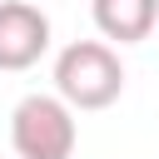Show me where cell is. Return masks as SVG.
<instances>
[{"label": "cell", "mask_w": 159, "mask_h": 159, "mask_svg": "<svg viewBox=\"0 0 159 159\" xmlns=\"http://www.w3.org/2000/svg\"><path fill=\"white\" fill-rule=\"evenodd\" d=\"M55 94L70 109H109L124 94V65L104 40H75L55 60Z\"/></svg>", "instance_id": "cell-1"}, {"label": "cell", "mask_w": 159, "mask_h": 159, "mask_svg": "<svg viewBox=\"0 0 159 159\" xmlns=\"http://www.w3.org/2000/svg\"><path fill=\"white\" fill-rule=\"evenodd\" d=\"M75 139H80V124L60 94H25L10 114L15 159H70Z\"/></svg>", "instance_id": "cell-2"}, {"label": "cell", "mask_w": 159, "mask_h": 159, "mask_svg": "<svg viewBox=\"0 0 159 159\" xmlns=\"http://www.w3.org/2000/svg\"><path fill=\"white\" fill-rule=\"evenodd\" d=\"M50 50V20L30 0H0V70H30Z\"/></svg>", "instance_id": "cell-3"}, {"label": "cell", "mask_w": 159, "mask_h": 159, "mask_svg": "<svg viewBox=\"0 0 159 159\" xmlns=\"http://www.w3.org/2000/svg\"><path fill=\"white\" fill-rule=\"evenodd\" d=\"M89 10H94L99 35L119 40V45H139L159 25V0H94Z\"/></svg>", "instance_id": "cell-4"}]
</instances>
